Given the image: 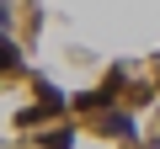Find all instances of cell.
Masks as SVG:
<instances>
[{"label": "cell", "instance_id": "1", "mask_svg": "<svg viewBox=\"0 0 160 149\" xmlns=\"http://www.w3.org/2000/svg\"><path fill=\"white\" fill-rule=\"evenodd\" d=\"M38 107H43V112H59V107H64V96H59L48 80H38Z\"/></svg>", "mask_w": 160, "mask_h": 149}, {"label": "cell", "instance_id": "2", "mask_svg": "<svg viewBox=\"0 0 160 149\" xmlns=\"http://www.w3.org/2000/svg\"><path fill=\"white\" fill-rule=\"evenodd\" d=\"M102 128H107V133H128V138H133V117H128V112H107V117H102Z\"/></svg>", "mask_w": 160, "mask_h": 149}, {"label": "cell", "instance_id": "4", "mask_svg": "<svg viewBox=\"0 0 160 149\" xmlns=\"http://www.w3.org/2000/svg\"><path fill=\"white\" fill-rule=\"evenodd\" d=\"M43 144H48V149H69V128H53V133H48Z\"/></svg>", "mask_w": 160, "mask_h": 149}, {"label": "cell", "instance_id": "3", "mask_svg": "<svg viewBox=\"0 0 160 149\" xmlns=\"http://www.w3.org/2000/svg\"><path fill=\"white\" fill-rule=\"evenodd\" d=\"M11 69H22V59H16L11 43H0V74H11Z\"/></svg>", "mask_w": 160, "mask_h": 149}, {"label": "cell", "instance_id": "5", "mask_svg": "<svg viewBox=\"0 0 160 149\" xmlns=\"http://www.w3.org/2000/svg\"><path fill=\"white\" fill-rule=\"evenodd\" d=\"M6 27H11V6L0 0V32H6Z\"/></svg>", "mask_w": 160, "mask_h": 149}, {"label": "cell", "instance_id": "6", "mask_svg": "<svg viewBox=\"0 0 160 149\" xmlns=\"http://www.w3.org/2000/svg\"><path fill=\"white\" fill-rule=\"evenodd\" d=\"M155 149H160V144H155Z\"/></svg>", "mask_w": 160, "mask_h": 149}]
</instances>
